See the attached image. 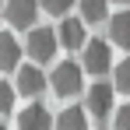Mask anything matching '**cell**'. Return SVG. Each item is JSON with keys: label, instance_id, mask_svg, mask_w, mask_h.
Returning <instances> with one entry per match:
<instances>
[{"label": "cell", "instance_id": "obj_13", "mask_svg": "<svg viewBox=\"0 0 130 130\" xmlns=\"http://www.w3.org/2000/svg\"><path fill=\"white\" fill-rule=\"evenodd\" d=\"M112 85H116V91H123V95H130V56L116 63V74H112Z\"/></svg>", "mask_w": 130, "mask_h": 130}, {"label": "cell", "instance_id": "obj_1", "mask_svg": "<svg viewBox=\"0 0 130 130\" xmlns=\"http://www.w3.org/2000/svg\"><path fill=\"white\" fill-rule=\"evenodd\" d=\"M49 85H53V91H56V95H63V99L77 95V91H81V85H85L81 63H74V60H63V63H56L53 77H49Z\"/></svg>", "mask_w": 130, "mask_h": 130}, {"label": "cell", "instance_id": "obj_5", "mask_svg": "<svg viewBox=\"0 0 130 130\" xmlns=\"http://www.w3.org/2000/svg\"><path fill=\"white\" fill-rule=\"evenodd\" d=\"M112 67V49L106 39H88L85 46V70L88 74H106Z\"/></svg>", "mask_w": 130, "mask_h": 130}, {"label": "cell", "instance_id": "obj_12", "mask_svg": "<svg viewBox=\"0 0 130 130\" xmlns=\"http://www.w3.org/2000/svg\"><path fill=\"white\" fill-rule=\"evenodd\" d=\"M106 4H109V0H77V7H81V18H85L88 25L106 21Z\"/></svg>", "mask_w": 130, "mask_h": 130}, {"label": "cell", "instance_id": "obj_14", "mask_svg": "<svg viewBox=\"0 0 130 130\" xmlns=\"http://www.w3.org/2000/svg\"><path fill=\"white\" fill-rule=\"evenodd\" d=\"M14 91H18V88L0 85V112H4V116H11V109H14Z\"/></svg>", "mask_w": 130, "mask_h": 130}, {"label": "cell", "instance_id": "obj_17", "mask_svg": "<svg viewBox=\"0 0 130 130\" xmlns=\"http://www.w3.org/2000/svg\"><path fill=\"white\" fill-rule=\"evenodd\" d=\"M116 4H130V0H116Z\"/></svg>", "mask_w": 130, "mask_h": 130}, {"label": "cell", "instance_id": "obj_6", "mask_svg": "<svg viewBox=\"0 0 130 130\" xmlns=\"http://www.w3.org/2000/svg\"><path fill=\"white\" fill-rule=\"evenodd\" d=\"M18 130H56V123L42 102H28L18 112Z\"/></svg>", "mask_w": 130, "mask_h": 130}, {"label": "cell", "instance_id": "obj_4", "mask_svg": "<svg viewBox=\"0 0 130 130\" xmlns=\"http://www.w3.org/2000/svg\"><path fill=\"white\" fill-rule=\"evenodd\" d=\"M39 0H7L4 18L11 28H35V14H39Z\"/></svg>", "mask_w": 130, "mask_h": 130}, {"label": "cell", "instance_id": "obj_2", "mask_svg": "<svg viewBox=\"0 0 130 130\" xmlns=\"http://www.w3.org/2000/svg\"><path fill=\"white\" fill-rule=\"evenodd\" d=\"M56 46H60V35L53 32V28H28V56L35 60V63H49L53 60V53H56Z\"/></svg>", "mask_w": 130, "mask_h": 130}, {"label": "cell", "instance_id": "obj_11", "mask_svg": "<svg viewBox=\"0 0 130 130\" xmlns=\"http://www.w3.org/2000/svg\"><path fill=\"white\" fill-rule=\"evenodd\" d=\"M88 112L81 106H70V109H63L60 116H56V130H88Z\"/></svg>", "mask_w": 130, "mask_h": 130}, {"label": "cell", "instance_id": "obj_15", "mask_svg": "<svg viewBox=\"0 0 130 130\" xmlns=\"http://www.w3.org/2000/svg\"><path fill=\"white\" fill-rule=\"evenodd\" d=\"M39 4H42L46 14H53V18H56V14H67V11H70V4H74V0H39Z\"/></svg>", "mask_w": 130, "mask_h": 130}, {"label": "cell", "instance_id": "obj_16", "mask_svg": "<svg viewBox=\"0 0 130 130\" xmlns=\"http://www.w3.org/2000/svg\"><path fill=\"white\" fill-rule=\"evenodd\" d=\"M116 130H130V102L116 109Z\"/></svg>", "mask_w": 130, "mask_h": 130}, {"label": "cell", "instance_id": "obj_7", "mask_svg": "<svg viewBox=\"0 0 130 130\" xmlns=\"http://www.w3.org/2000/svg\"><path fill=\"white\" fill-rule=\"evenodd\" d=\"M56 35H60V46L63 49H85V18H63L60 28H56Z\"/></svg>", "mask_w": 130, "mask_h": 130}, {"label": "cell", "instance_id": "obj_3", "mask_svg": "<svg viewBox=\"0 0 130 130\" xmlns=\"http://www.w3.org/2000/svg\"><path fill=\"white\" fill-rule=\"evenodd\" d=\"M112 88H116V85H106V81H95V85L88 88V95H85V109H88V116L106 120L109 112H112Z\"/></svg>", "mask_w": 130, "mask_h": 130}, {"label": "cell", "instance_id": "obj_9", "mask_svg": "<svg viewBox=\"0 0 130 130\" xmlns=\"http://www.w3.org/2000/svg\"><path fill=\"white\" fill-rule=\"evenodd\" d=\"M18 60H21V46L11 32L0 35V70H18Z\"/></svg>", "mask_w": 130, "mask_h": 130}, {"label": "cell", "instance_id": "obj_10", "mask_svg": "<svg viewBox=\"0 0 130 130\" xmlns=\"http://www.w3.org/2000/svg\"><path fill=\"white\" fill-rule=\"evenodd\" d=\"M109 39L120 46V49H130V11L112 14V21H109Z\"/></svg>", "mask_w": 130, "mask_h": 130}, {"label": "cell", "instance_id": "obj_8", "mask_svg": "<svg viewBox=\"0 0 130 130\" xmlns=\"http://www.w3.org/2000/svg\"><path fill=\"white\" fill-rule=\"evenodd\" d=\"M46 85H49V81L42 77L39 67H18V85H14V88H18L21 95H42Z\"/></svg>", "mask_w": 130, "mask_h": 130}]
</instances>
